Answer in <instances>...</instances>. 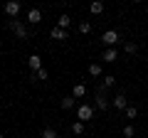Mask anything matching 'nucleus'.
<instances>
[{"label":"nucleus","mask_w":148,"mask_h":138,"mask_svg":"<svg viewBox=\"0 0 148 138\" xmlns=\"http://www.w3.org/2000/svg\"><path fill=\"white\" fill-rule=\"evenodd\" d=\"M94 106L101 109V111H106V106H109V99H106V86H104V84L96 89V101H94Z\"/></svg>","instance_id":"f257e3e1"},{"label":"nucleus","mask_w":148,"mask_h":138,"mask_svg":"<svg viewBox=\"0 0 148 138\" xmlns=\"http://www.w3.org/2000/svg\"><path fill=\"white\" fill-rule=\"evenodd\" d=\"M91 116H94V106H91V104H82V106L77 109V118H79L82 123H84V121H89Z\"/></svg>","instance_id":"f03ea898"},{"label":"nucleus","mask_w":148,"mask_h":138,"mask_svg":"<svg viewBox=\"0 0 148 138\" xmlns=\"http://www.w3.org/2000/svg\"><path fill=\"white\" fill-rule=\"evenodd\" d=\"M10 30L15 32V35H17V37H20V40H25L27 35H30V32H27V27L22 25L20 20H10Z\"/></svg>","instance_id":"7ed1b4c3"},{"label":"nucleus","mask_w":148,"mask_h":138,"mask_svg":"<svg viewBox=\"0 0 148 138\" xmlns=\"http://www.w3.org/2000/svg\"><path fill=\"white\" fill-rule=\"evenodd\" d=\"M101 40H104L106 47H114V44L119 42V32L116 30H109V32H104V37H101Z\"/></svg>","instance_id":"20e7f679"},{"label":"nucleus","mask_w":148,"mask_h":138,"mask_svg":"<svg viewBox=\"0 0 148 138\" xmlns=\"http://www.w3.org/2000/svg\"><path fill=\"white\" fill-rule=\"evenodd\" d=\"M27 64H30L32 74H35V72H40V69H42V57H40V54H32V57L27 59Z\"/></svg>","instance_id":"39448f33"},{"label":"nucleus","mask_w":148,"mask_h":138,"mask_svg":"<svg viewBox=\"0 0 148 138\" xmlns=\"http://www.w3.org/2000/svg\"><path fill=\"white\" fill-rule=\"evenodd\" d=\"M17 12H20V3H15V0H10V3H5V15L15 17Z\"/></svg>","instance_id":"423d86ee"},{"label":"nucleus","mask_w":148,"mask_h":138,"mask_svg":"<svg viewBox=\"0 0 148 138\" xmlns=\"http://www.w3.org/2000/svg\"><path fill=\"white\" fill-rule=\"evenodd\" d=\"M111 104H114V106H116L119 111H123V109H128V99H126V96H123V94H119L116 99L111 101Z\"/></svg>","instance_id":"0eeeda50"},{"label":"nucleus","mask_w":148,"mask_h":138,"mask_svg":"<svg viewBox=\"0 0 148 138\" xmlns=\"http://www.w3.org/2000/svg\"><path fill=\"white\" fill-rule=\"evenodd\" d=\"M49 35H52V40H59V42H62V40H69L67 30H62V27H54V30L49 32Z\"/></svg>","instance_id":"6e6552de"},{"label":"nucleus","mask_w":148,"mask_h":138,"mask_svg":"<svg viewBox=\"0 0 148 138\" xmlns=\"http://www.w3.org/2000/svg\"><path fill=\"white\" fill-rule=\"evenodd\" d=\"M27 20H30V22H32V25H37V22L42 20V12L37 10V8H32V10H30V12H27Z\"/></svg>","instance_id":"1a4fd4ad"},{"label":"nucleus","mask_w":148,"mask_h":138,"mask_svg":"<svg viewBox=\"0 0 148 138\" xmlns=\"http://www.w3.org/2000/svg\"><path fill=\"white\" fill-rule=\"evenodd\" d=\"M116 57H119V52H116V49H114V47H109V49H106V52H104V62H116Z\"/></svg>","instance_id":"9d476101"},{"label":"nucleus","mask_w":148,"mask_h":138,"mask_svg":"<svg viewBox=\"0 0 148 138\" xmlns=\"http://www.w3.org/2000/svg\"><path fill=\"white\" fill-rule=\"evenodd\" d=\"M57 22H59V25H57V27H62V30H67V27H69V25H72V17H69V15H67V12H64V15H59V20H57Z\"/></svg>","instance_id":"9b49d317"},{"label":"nucleus","mask_w":148,"mask_h":138,"mask_svg":"<svg viewBox=\"0 0 148 138\" xmlns=\"http://www.w3.org/2000/svg\"><path fill=\"white\" fill-rule=\"evenodd\" d=\"M74 101H77V99H74V96H64V99L59 101V106H62L64 111H67V109H72V106H74Z\"/></svg>","instance_id":"f8f14e48"},{"label":"nucleus","mask_w":148,"mask_h":138,"mask_svg":"<svg viewBox=\"0 0 148 138\" xmlns=\"http://www.w3.org/2000/svg\"><path fill=\"white\" fill-rule=\"evenodd\" d=\"M84 94H86V86H84V84H77V86H74V91H72L74 99H82Z\"/></svg>","instance_id":"ddd939ff"},{"label":"nucleus","mask_w":148,"mask_h":138,"mask_svg":"<svg viewBox=\"0 0 148 138\" xmlns=\"http://www.w3.org/2000/svg\"><path fill=\"white\" fill-rule=\"evenodd\" d=\"M40 136H42V138H57V131H54V128H42V133H40Z\"/></svg>","instance_id":"4468645a"},{"label":"nucleus","mask_w":148,"mask_h":138,"mask_svg":"<svg viewBox=\"0 0 148 138\" xmlns=\"http://www.w3.org/2000/svg\"><path fill=\"white\" fill-rule=\"evenodd\" d=\"M89 74L91 77H101V64H89Z\"/></svg>","instance_id":"2eb2a0df"},{"label":"nucleus","mask_w":148,"mask_h":138,"mask_svg":"<svg viewBox=\"0 0 148 138\" xmlns=\"http://www.w3.org/2000/svg\"><path fill=\"white\" fill-rule=\"evenodd\" d=\"M94 15H99V12H104V3H91V8H89Z\"/></svg>","instance_id":"dca6fc26"},{"label":"nucleus","mask_w":148,"mask_h":138,"mask_svg":"<svg viewBox=\"0 0 148 138\" xmlns=\"http://www.w3.org/2000/svg\"><path fill=\"white\" fill-rule=\"evenodd\" d=\"M72 131L77 133V136H82V133H84V123H82V121H77V123L72 126Z\"/></svg>","instance_id":"f3484780"},{"label":"nucleus","mask_w":148,"mask_h":138,"mask_svg":"<svg viewBox=\"0 0 148 138\" xmlns=\"http://www.w3.org/2000/svg\"><path fill=\"white\" fill-rule=\"evenodd\" d=\"M114 84H116V77L106 74V77H104V86H106V89H109V86H114Z\"/></svg>","instance_id":"a211bd4d"},{"label":"nucleus","mask_w":148,"mask_h":138,"mask_svg":"<svg viewBox=\"0 0 148 138\" xmlns=\"http://www.w3.org/2000/svg\"><path fill=\"white\" fill-rule=\"evenodd\" d=\"M123 49H126L128 54H136V49H138V47H136V42H126V44H123Z\"/></svg>","instance_id":"6ab92c4d"},{"label":"nucleus","mask_w":148,"mask_h":138,"mask_svg":"<svg viewBox=\"0 0 148 138\" xmlns=\"http://www.w3.org/2000/svg\"><path fill=\"white\" fill-rule=\"evenodd\" d=\"M32 79H47V69H40V72H35V74H32Z\"/></svg>","instance_id":"aec40b11"},{"label":"nucleus","mask_w":148,"mask_h":138,"mask_svg":"<svg viewBox=\"0 0 148 138\" xmlns=\"http://www.w3.org/2000/svg\"><path fill=\"white\" fill-rule=\"evenodd\" d=\"M79 32H82V35H89V32H91V25H89V22H82V25H79Z\"/></svg>","instance_id":"412c9836"},{"label":"nucleus","mask_w":148,"mask_h":138,"mask_svg":"<svg viewBox=\"0 0 148 138\" xmlns=\"http://www.w3.org/2000/svg\"><path fill=\"white\" fill-rule=\"evenodd\" d=\"M126 116H128V118H136V116H138V109H136V106H128V109H126Z\"/></svg>","instance_id":"4be33fe9"},{"label":"nucleus","mask_w":148,"mask_h":138,"mask_svg":"<svg viewBox=\"0 0 148 138\" xmlns=\"http://www.w3.org/2000/svg\"><path fill=\"white\" fill-rule=\"evenodd\" d=\"M133 133H136V131H133V126H126V128H123V136H126V138H131Z\"/></svg>","instance_id":"5701e85b"},{"label":"nucleus","mask_w":148,"mask_h":138,"mask_svg":"<svg viewBox=\"0 0 148 138\" xmlns=\"http://www.w3.org/2000/svg\"><path fill=\"white\" fill-rule=\"evenodd\" d=\"M0 138H5V136H3V133H0Z\"/></svg>","instance_id":"b1692460"},{"label":"nucleus","mask_w":148,"mask_h":138,"mask_svg":"<svg viewBox=\"0 0 148 138\" xmlns=\"http://www.w3.org/2000/svg\"><path fill=\"white\" fill-rule=\"evenodd\" d=\"M79 138H84V136H79Z\"/></svg>","instance_id":"393cba45"}]
</instances>
